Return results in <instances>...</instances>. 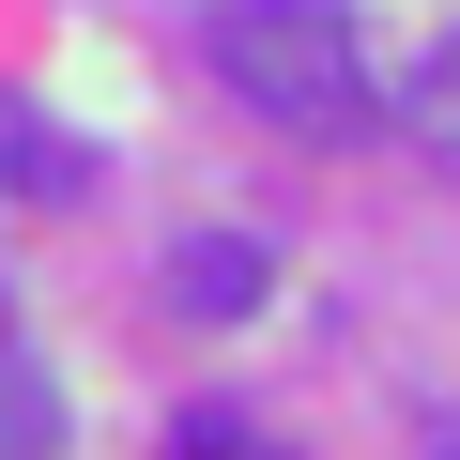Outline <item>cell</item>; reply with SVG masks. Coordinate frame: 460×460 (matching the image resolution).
<instances>
[{"label":"cell","mask_w":460,"mask_h":460,"mask_svg":"<svg viewBox=\"0 0 460 460\" xmlns=\"http://www.w3.org/2000/svg\"><path fill=\"white\" fill-rule=\"evenodd\" d=\"M261 292H277V261L246 246V230H184V246H169V307L184 323H246Z\"/></svg>","instance_id":"obj_2"},{"label":"cell","mask_w":460,"mask_h":460,"mask_svg":"<svg viewBox=\"0 0 460 460\" xmlns=\"http://www.w3.org/2000/svg\"><path fill=\"white\" fill-rule=\"evenodd\" d=\"M414 138L460 169V31H445V47H429V77H414Z\"/></svg>","instance_id":"obj_5"},{"label":"cell","mask_w":460,"mask_h":460,"mask_svg":"<svg viewBox=\"0 0 460 460\" xmlns=\"http://www.w3.org/2000/svg\"><path fill=\"white\" fill-rule=\"evenodd\" d=\"M169 460H246V414H230V399H184V429H169Z\"/></svg>","instance_id":"obj_6"},{"label":"cell","mask_w":460,"mask_h":460,"mask_svg":"<svg viewBox=\"0 0 460 460\" xmlns=\"http://www.w3.org/2000/svg\"><path fill=\"white\" fill-rule=\"evenodd\" d=\"M0 184H31V199H77V184H93V154H77V138H47L31 108H0Z\"/></svg>","instance_id":"obj_4"},{"label":"cell","mask_w":460,"mask_h":460,"mask_svg":"<svg viewBox=\"0 0 460 460\" xmlns=\"http://www.w3.org/2000/svg\"><path fill=\"white\" fill-rule=\"evenodd\" d=\"M215 77L246 93L261 123L292 138H353L368 123V31H353V0H215Z\"/></svg>","instance_id":"obj_1"},{"label":"cell","mask_w":460,"mask_h":460,"mask_svg":"<svg viewBox=\"0 0 460 460\" xmlns=\"http://www.w3.org/2000/svg\"><path fill=\"white\" fill-rule=\"evenodd\" d=\"M62 429H77V399H62V368L0 338V460H62Z\"/></svg>","instance_id":"obj_3"}]
</instances>
